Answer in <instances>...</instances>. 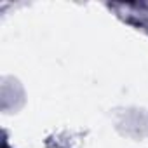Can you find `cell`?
I'll list each match as a JSON object with an SVG mask.
<instances>
[{
  "label": "cell",
  "instance_id": "1",
  "mask_svg": "<svg viewBox=\"0 0 148 148\" xmlns=\"http://www.w3.org/2000/svg\"><path fill=\"white\" fill-rule=\"evenodd\" d=\"M4 148H7V145H4Z\"/></svg>",
  "mask_w": 148,
  "mask_h": 148
}]
</instances>
